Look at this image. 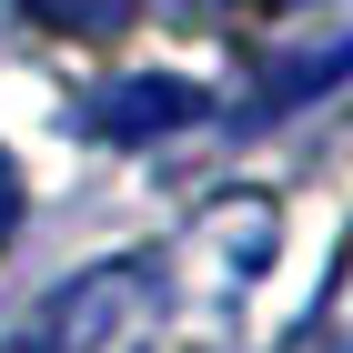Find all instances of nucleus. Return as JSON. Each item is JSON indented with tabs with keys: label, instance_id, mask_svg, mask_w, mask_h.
<instances>
[{
	"label": "nucleus",
	"instance_id": "obj_1",
	"mask_svg": "<svg viewBox=\"0 0 353 353\" xmlns=\"http://www.w3.org/2000/svg\"><path fill=\"white\" fill-rule=\"evenodd\" d=\"M141 313H152V263H91V272H71L0 353H111Z\"/></svg>",
	"mask_w": 353,
	"mask_h": 353
},
{
	"label": "nucleus",
	"instance_id": "obj_2",
	"mask_svg": "<svg viewBox=\"0 0 353 353\" xmlns=\"http://www.w3.org/2000/svg\"><path fill=\"white\" fill-rule=\"evenodd\" d=\"M212 111V91L182 81V71H132V81H111L101 101H91V132L101 141H162L182 132V121H202Z\"/></svg>",
	"mask_w": 353,
	"mask_h": 353
},
{
	"label": "nucleus",
	"instance_id": "obj_3",
	"mask_svg": "<svg viewBox=\"0 0 353 353\" xmlns=\"http://www.w3.org/2000/svg\"><path fill=\"white\" fill-rule=\"evenodd\" d=\"M30 21L51 30V41H121L141 21V0H21Z\"/></svg>",
	"mask_w": 353,
	"mask_h": 353
},
{
	"label": "nucleus",
	"instance_id": "obj_4",
	"mask_svg": "<svg viewBox=\"0 0 353 353\" xmlns=\"http://www.w3.org/2000/svg\"><path fill=\"white\" fill-rule=\"evenodd\" d=\"M10 232H21V162L0 152V252H10Z\"/></svg>",
	"mask_w": 353,
	"mask_h": 353
},
{
	"label": "nucleus",
	"instance_id": "obj_5",
	"mask_svg": "<svg viewBox=\"0 0 353 353\" xmlns=\"http://www.w3.org/2000/svg\"><path fill=\"white\" fill-rule=\"evenodd\" d=\"M252 10H303V0H252Z\"/></svg>",
	"mask_w": 353,
	"mask_h": 353
}]
</instances>
